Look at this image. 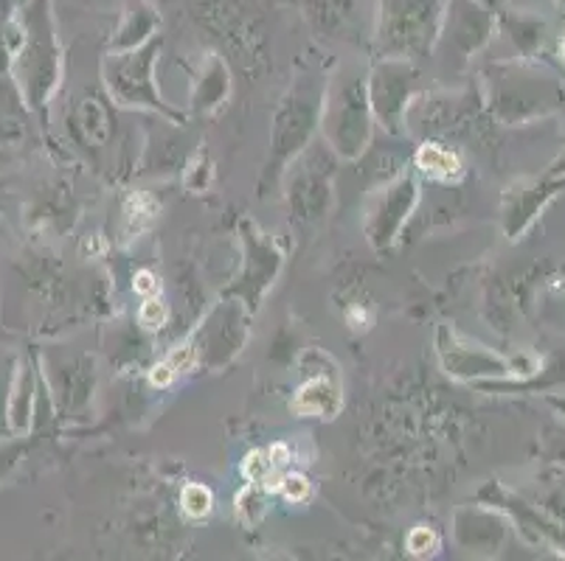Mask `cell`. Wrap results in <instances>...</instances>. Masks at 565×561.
Here are the masks:
<instances>
[{
  "instance_id": "obj_1",
  "label": "cell",
  "mask_w": 565,
  "mask_h": 561,
  "mask_svg": "<svg viewBox=\"0 0 565 561\" xmlns=\"http://www.w3.org/2000/svg\"><path fill=\"white\" fill-rule=\"evenodd\" d=\"M321 132L338 158L354 161L372 138V105L366 82L358 76H335L323 87Z\"/></svg>"
},
{
  "instance_id": "obj_2",
  "label": "cell",
  "mask_w": 565,
  "mask_h": 561,
  "mask_svg": "<svg viewBox=\"0 0 565 561\" xmlns=\"http://www.w3.org/2000/svg\"><path fill=\"white\" fill-rule=\"evenodd\" d=\"M439 34V0H383L377 51L383 60L425 56Z\"/></svg>"
},
{
  "instance_id": "obj_3",
  "label": "cell",
  "mask_w": 565,
  "mask_h": 561,
  "mask_svg": "<svg viewBox=\"0 0 565 561\" xmlns=\"http://www.w3.org/2000/svg\"><path fill=\"white\" fill-rule=\"evenodd\" d=\"M321 105H323V85L312 79H299L296 87L287 93V99L281 101L279 112L274 121V166H287L296 154L305 152L310 147V138L316 132L318 121H321Z\"/></svg>"
},
{
  "instance_id": "obj_4",
  "label": "cell",
  "mask_w": 565,
  "mask_h": 561,
  "mask_svg": "<svg viewBox=\"0 0 565 561\" xmlns=\"http://www.w3.org/2000/svg\"><path fill=\"white\" fill-rule=\"evenodd\" d=\"M158 48H161V43H143L132 51H121V54L110 56L105 62L107 90H110V96L118 105L152 107V110L172 116V110L161 101L156 79H152Z\"/></svg>"
},
{
  "instance_id": "obj_5",
  "label": "cell",
  "mask_w": 565,
  "mask_h": 561,
  "mask_svg": "<svg viewBox=\"0 0 565 561\" xmlns=\"http://www.w3.org/2000/svg\"><path fill=\"white\" fill-rule=\"evenodd\" d=\"M366 90L372 116L388 132H397L405 123V112H408V105L416 90L414 65L408 60H383L372 71Z\"/></svg>"
},
{
  "instance_id": "obj_6",
  "label": "cell",
  "mask_w": 565,
  "mask_h": 561,
  "mask_svg": "<svg viewBox=\"0 0 565 561\" xmlns=\"http://www.w3.org/2000/svg\"><path fill=\"white\" fill-rule=\"evenodd\" d=\"M290 211L305 223H316L332 203V161L321 152L305 149L292 158L290 185H287Z\"/></svg>"
},
{
  "instance_id": "obj_7",
  "label": "cell",
  "mask_w": 565,
  "mask_h": 561,
  "mask_svg": "<svg viewBox=\"0 0 565 561\" xmlns=\"http://www.w3.org/2000/svg\"><path fill=\"white\" fill-rule=\"evenodd\" d=\"M248 315L250 309L243 301H223L212 315L205 317L194 346H198L200 363L220 368L231 363L236 354L243 352L245 337H248Z\"/></svg>"
},
{
  "instance_id": "obj_8",
  "label": "cell",
  "mask_w": 565,
  "mask_h": 561,
  "mask_svg": "<svg viewBox=\"0 0 565 561\" xmlns=\"http://www.w3.org/2000/svg\"><path fill=\"white\" fill-rule=\"evenodd\" d=\"M243 241L245 267L239 278H236V284L231 287L228 295H239V301L254 312L267 287L274 284V278L279 276L281 253L276 250L274 241L265 239V234H259L250 223H243Z\"/></svg>"
},
{
  "instance_id": "obj_9",
  "label": "cell",
  "mask_w": 565,
  "mask_h": 561,
  "mask_svg": "<svg viewBox=\"0 0 565 561\" xmlns=\"http://www.w3.org/2000/svg\"><path fill=\"white\" fill-rule=\"evenodd\" d=\"M416 199H419V188H416L414 177H397L380 192L366 219V236L377 250H385L397 239Z\"/></svg>"
},
{
  "instance_id": "obj_10",
  "label": "cell",
  "mask_w": 565,
  "mask_h": 561,
  "mask_svg": "<svg viewBox=\"0 0 565 561\" xmlns=\"http://www.w3.org/2000/svg\"><path fill=\"white\" fill-rule=\"evenodd\" d=\"M439 357L445 370L456 379H481V377H510L518 374V363L495 357L479 343L459 337V334L441 328L439 332Z\"/></svg>"
},
{
  "instance_id": "obj_11",
  "label": "cell",
  "mask_w": 565,
  "mask_h": 561,
  "mask_svg": "<svg viewBox=\"0 0 565 561\" xmlns=\"http://www.w3.org/2000/svg\"><path fill=\"white\" fill-rule=\"evenodd\" d=\"M292 410L299 416H318V419H332L341 410V385L335 374H316V379L305 385L292 399Z\"/></svg>"
},
{
  "instance_id": "obj_12",
  "label": "cell",
  "mask_w": 565,
  "mask_h": 561,
  "mask_svg": "<svg viewBox=\"0 0 565 561\" xmlns=\"http://www.w3.org/2000/svg\"><path fill=\"white\" fill-rule=\"evenodd\" d=\"M228 96V74H225V65L217 56H209L203 74H200L198 87H194V110L209 112L217 105H223V99Z\"/></svg>"
},
{
  "instance_id": "obj_13",
  "label": "cell",
  "mask_w": 565,
  "mask_h": 561,
  "mask_svg": "<svg viewBox=\"0 0 565 561\" xmlns=\"http://www.w3.org/2000/svg\"><path fill=\"white\" fill-rule=\"evenodd\" d=\"M414 163L423 174H428V177L434 180H445V183L459 180L461 174H465L459 154H456L454 149L441 147V143H425V147H419Z\"/></svg>"
},
{
  "instance_id": "obj_14",
  "label": "cell",
  "mask_w": 565,
  "mask_h": 561,
  "mask_svg": "<svg viewBox=\"0 0 565 561\" xmlns=\"http://www.w3.org/2000/svg\"><path fill=\"white\" fill-rule=\"evenodd\" d=\"M543 188L541 185H532V188H512L507 194V205H503V219H507V234L515 236L526 228L534 219V214L541 211L543 205Z\"/></svg>"
},
{
  "instance_id": "obj_15",
  "label": "cell",
  "mask_w": 565,
  "mask_h": 561,
  "mask_svg": "<svg viewBox=\"0 0 565 561\" xmlns=\"http://www.w3.org/2000/svg\"><path fill=\"white\" fill-rule=\"evenodd\" d=\"M243 475L248 483H256V486H265L267 492L270 488H279V466H276L274 461H270V455L267 452H250L248 457L243 461Z\"/></svg>"
},
{
  "instance_id": "obj_16",
  "label": "cell",
  "mask_w": 565,
  "mask_h": 561,
  "mask_svg": "<svg viewBox=\"0 0 565 561\" xmlns=\"http://www.w3.org/2000/svg\"><path fill=\"white\" fill-rule=\"evenodd\" d=\"M32 370L20 368L18 385H14L12 393V408H9V421H12L14 430H23L32 419Z\"/></svg>"
},
{
  "instance_id": "obj_17",
  "label": "cell",
  "mask_w": 565,
  "mask_h": 561,
  "mask_svg": "<svg viewBox=\"0 0 565 561\" xmlns=\"http://www.w3.org/2000/svg\"><path fill=\"white\" fill-rule=\"evenodd\" d=\"M158 214V203L150 197V194H132L125 205V225L127 234H141L152 225Z\"/></svg>"
},
{
  "instance_id": "obj_18",
  "label": "cell",
  "mask_w": 565,
  "mask_h": 561,
  "mask_svg": "<svg viewBox=\"0 0 565 561\" xmlns=\"http://www.w3.org/2000/svg\"><path fill=\"white\" fill-rule=\"evenodd\" d=\"M181 503H183V511L194 519H203L212 514L214 508V494L212 488L203 486V483H189L181 494Z\"/></svg>"
},
{
  "instance_id": "obj_19",
  "label": "cell",
  "mask_w": 565,
  "mask_h": 561,
  "mask_svg": "<svg viewBox=\"0 0 565 561\" xmlns=\"http://www.w3.org/2000/svg\"><path fill=\"white\" fill-rule=\"evenodd\" d=\"M265 506L267 488L256 486V483H248V486L243 488V494L236 497V514H239V519H245V522H256V519L265 514Z\"/></svg>"
},
{
  "instance_id": "obj_20",
  "label": "cell",
  "mask_w": 565,
  "mask_h": 561,
  "mask_svg": "<svg viewBox=\"0 0 565 561\" xmlns=\"http://www.w3.org/2000/svg\"><path fill=\"white\" fill-rule=\"evenodd\" d=\"M405 544H408V550L414 555H430L436 553V548H439V537L434 533V528L416 525L414 531L408 533V539H405Z\"/></svg>"
},
{
  "instance_id": "obj_21",
  "label": "cell",
  "mask_w": 565,
  "mask_h": 561,
  "mask_svg": "<svg viewBox=\"0 0 565 561\" xmlns=\"http://www.w3.org/2000/svg\"><path fill=\"white\" fill-rule=\"evenodd\" d=\"M167 315H169L167 303L158 301V298L152 295L141 303L138 321H141V326H147V328H161L163 323H167Z\"/></svg>"
},
{
  "instance_id": "obj_22",
  "label": "cell",
  "mask_w": 565,
  "mask_h": 561,
  "mask_svg": "<svg viewBox=\"0 0 565 561\" xmlns=\"http://www.w3.org/2000/svg\"><path fill=\"white\" fill-rule=\"evenodd\" d=\"M279 492L285 494L290 503H305L307 497H310L312 486L305 475H281Z\"/></svg>"
},
{
  "instance_id": "obj_23",
  "label": "cell",
  "mask_w": 565,
  "mask_h": 561,
  "mask_svg": "<svg viewBox=\"0 0 565 561\" xmlns=\"http://www.w3.org/2000/svg\"><path fill=\"white\" fill-rule=\"evenodd\" d=\"M132 287H136L138 295L152 298L158 290H161V281H158V278L152 276L150 270H141V272H138V276H136V281H132Z\"/></svg>"
},
{
  "instance_id": "obj_24",
  "label": "cell",
  "mask_w": 565,
  "mask_h": 561,
  "mask_svg": "<svg viewBox=\"0 0 565 561\" xmlns=\"http://www.w3.org/2000/svg\"><path fill=\"white\" fill-rule=\"evenodd\" d=\"M150 377H152V385H158V388H167V385L174 379V374L167 363H161L158 368H152Z\"/></svg>"
},
{
  "instance_id": "obj_25",
  "label": "cell",
  "mask_w": 565,
  "mask_h": 561,
  "mask_svg": "<svg viewBox=\"0 0 565 561\" xmlns=\"http://www.w3.org/2000/svg\"><path fill=\"white\" fill-rule=\"evenodd\" d=\"M563 56H565V40H563Z\"/></svg>"
},
{
  "instance_id": "obj_26",
  "label": "cell",
  "mask_w": 565,
  "mask_h": 561,
  "mask_svg": "<svg viewBox=\"0 0 565 561\" xmlns=\"http://www.w3.org/2000/svg\"><path fill=\"white\" fill-rule=\"evenodd\" d=\"M559 3H565V0H559Z\"/></svg>"
}]
</instances>
